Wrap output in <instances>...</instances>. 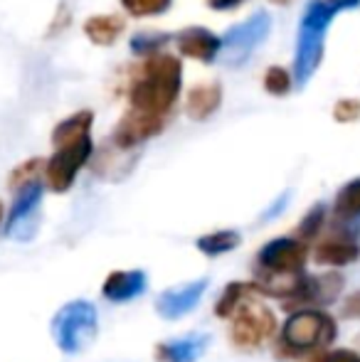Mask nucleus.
<instances>
[{"instance_id":"obj_28","label":"nucleus","mask_w":360,"mask_h":362,"mask_svg":"<svg viewBox=\"0 0 360 362\" xmlns=\"http://www.w3.org/2000/svg\"><path fill=\"white\" fill-rule=\"evenodd\" d=\"M303 362H360V353L351 348H338V350H323V353L311 355Z\"/></svg>"},{"instance_id":"obj_32","label":"nucleus","mask_w":360,"mask_h":362,"mask_svg":"<svg viewBox=\"0 0 360 362\" xmlns=\"http://www.w3.org/2000/svg\"><path fill=\"white\" fill-rule=\"evenodd\" d=\"M3 222H5V210H3V202H0V232H3Z\"/></svg>"},{"instance_id":"obj_22","label":"nucleus","mask_w":360,"mask_h":362,"mask_svg":"<svg viewBox=\"0 0 360 362\" xmlns=\"http://www.w3.org/2000/svg\"><path fill=\"white\" fill-rule=\"evenodd\" d=\"M91 124H94V114L91 111H77L69 119H64L62 124L54 126L52 131V144H62V141H72L79 136H91Z\"/></svg>"},{"instance_id":"obj_20","label":"nucleus","mask_w":360,"mask_h":362,"mask_svg":"<svg viewBox=\"0 0 360 362\" xmlns=\"http://www.w3.org/2000/svg\"><path fill=\"white\" fill-rule=\"evenodd\" d=\"M240 242H242L240 232H235V229H220V232H210L205 237H200L195 242V247L205 257H222V254L240 247Z\"/></svg>"},{"instance_id":"obj_6","label":"nucleus","mask_w":360,"mask_h":362,"mask_svg":"<svg viewBox=\"0 0 360 362\" xmlns=\"http://www.w3.org/2000/svg\"><path fill=\"white\" fill-rule=\"evenodd\" d=\"M94 156L91 136H79L54 146V156L45 163V182L52 192H67L74 185L79 170Z\"/></svg>"},{"instance_id":"obj_5","label":"nucleus","mask_w":360,"mask_h":362,"mask_svg":"<svg viewBox=\"0 0 360 362\" xmlns=\"http://www.w3.org/2000/svg\"><path fill=\"white\" fill-rule=\"evenodd\" d=\"M99 333V315L89 300H69L54 313L52 338L62 353L77 355L94 343Z\"/></svg>"},{"instance_id":"obj_7","label":"nucleus","mask_w":360,"mask_h":362,"mask_svg":"<svg viewBox=\"0 0 360 362\" xmlns=\"http://www.w3.org/2000/svg\"><path fill=\"white\" fill-rule=\"evenodd\" d=\"M308 244L296 237H277L269 239L265 247L257 252V276L272 279H289L306 274Z\"/></svg>"},{"instance_id":"obj_8","label":"nucleus","mask_w":360,"mask_h":362,"mask_svg":"<svg viewBox=\"0 0 360 362\" xmlns=\"http://www.w3.org/2000/svg\"><path fill=\"white\" fill-rule=\"evenodd\" d=\"M272 20L267 13H257L252 18H247L242 25L232 28L230 33L222 37V49H220V59L230 67L242 64L260 42H265V37L269 35Z\"/></svg>"},{"instance_id":"obj_15","label":"nucleus","mask_w":360,"mask_h":362,"mask_svg":"<svg viewBox=\"0 0 360 362\" xmlns=\"http://www.w3.org/2000/svg\"><path fill=\"white\" fill-rule=\"evenodd\" d=\"M149 288V276L141 269H129V272H111L106 276L101 296L111 303H129V300L139 298Z\"/></svg>"},{"instance_id":"obj_3","label":"nucleus","mask_w":360,"mask_h":362,"mask_svg":"<svg viewBox=\"0 0 360 362\" xmlns=\"http://www.w3.org/2000/svg\"><path fill=\"white\" fill-rule=\"evenodd\" d=\"M360 0H311L303 10L301 28H298L296 40V62H294V74L298 84H306L311 74L318 69L323 57V37L331 20L341 10L356 8Z\"/></svg>"},{"instance_id":"obj_16","label":"nucleus","mask_w":360,"mask_h":362,"mask_svg":"<svg viewBox=\"0 0 360 362\" xmlns=\"http://www.w3.org/2000/svg\"><path fill=\"white\" fill-rule=\"evenodd\" d=\"M210 345V335L205 333H192L185 338H175L168 343H161L156 348V360L158 362H197L202 353Z\"/></svg>"},{"instance_id":"obj_13","label":"nucleus","mask_w":360,"mask_h":362,"mask_svg":"<svg viewBox=\"0 0 360 362\" xmlns=\"http://www.w3.org/2000/svg\"><path fill=\"white\" fill-rule=\"evenodd\" d=\"M207 291V279H197V281L182 284V286H173L158 296L156 310L163 315L166 320H175L187 315L190 310L197 308L202 293Z\"/></svg>"},{"instance_id":"obj_24","label":"nucleus","mask_w":360,"mask_h":362,"mask_svg":"<svg viewBox=\"0 0 360 362\" xmlns=\"http://www.w3.org/2000/svg\"><path fill=\"white\" fill-rule=\"evenodd\" d=\"M323 224H326V205H313L311 210L303 215L301 222H298L294 237L301 239L303 244H311L313 239H318V232L323 229Z\"/></svg>"},{"instance_id":"obj_14","label":"nucleus","mask_w":360,"mask_h":362,"mask_svg":"<svg viewBox=\"0 0 360 362\" xmlns=\"http://www.w3.org/2000/svg\"><path fill=\"white\" fill-rule=\"evenodd\" d=\"M178 49L182 57L200 59V62H215L220 57L222 37L212 33V30L192 25V28H185L178 35Z\"/></svg>"},{"instance_id":"obj_25","label":"nucleus","mask_w":360,"mask_h":362,"mask_svg":"<svg viewBox=\"0 0 360 362\" xmlns=\"http://www.w3.org/2000/svg\"><path fill=\"white\" fill-rule=\"evenodd\" d=\"M170 42V37L166 33H139L131 37V49L134 54L141 57H151V54L163 52V47Z\"/></svg>"},{"instance_id":"obj_19","label":"nucleus","mask_w":360,"mask_h":362,"mask_svg":"<svg viewBox=\"0 0 360 362\" xmlns=\"http://www.w3.org/2000/svg\"><path fill=\"white\" fill-rule=\"evenodd\" d=\"M124 18L119 15H94L84 23V33L94 45H101V47H109L119 40V35L124 33Z\"/></svg>"},{"instance_id":"obj_23","label":"nucleus","mask_w":360,"mask_h":362,"mask_svg":"<svg viewBox=\"0 0 360 362\" xmlns=\"http://www.w3.org/2000/svg\"><path fill=\"white\" fill-rule=\"evenodd\" d=\"M45 163H47V160H42V158H30V160H25L23 165L15 168V170L10 173V180H8L10 190L18 192V190H23V187L33 185V182L42 180Z\"/></svg>"},{"instance_id":"obj_9","label":"nucleus","mask_w":360,"mask_h":362,"mask_svg":"<svg viewBox=\"0 0 360 362\" xmlns=\"http://www.w3.org/2000/svg\"><path fill=\"white\" fill-rule=\"evenodd\" d=\"M40 202H42V180L15 192V202L5 217L3 232L20 242L33 239L40 227Z\"/></svg>"},{"instance_id":"obj_21","label":"nucleus","mask_w":360,"mask_h":362,"mask_svg":"<svg viewBox=\"0 0 360 362\" xmlns=\"http://www.w3.org/2000/svg\"><path fill=\"white\" fill-rule=\"evenodd\" d=\"M252 291H255V288H252L250 281H232V284H227V286L222 288L217 303H215V315H217V318H222V320H230L232 315H235V310L240 308V303L252 293Z\"/></svg>"},{"instance_id":"obj_2","label":"nucleus","mask_w":360,"mask_h":362,"mask_svg":"<svg viewBox=\"0 0 360 362\" xmlns=\"http://www.w3.org/2000/svg\"><path fill=\"white\" fill-rule=\"evenodd\" d=\"M336 338L338 323L331 313L321 308L294 310L277 335V358L308 360L311 355L331 348Z\"/></svg>"},{"instance_id":"obj_26","label":"nucleus","mask_w":360,"mask_h":362,"mask_svg":"<svg viewBox=\"0 0 360 362\" xmlns=\"http://www.w3.org/2000/svg\"><path fill=\"white\" fill-rule=\"evenodd\" d=\"M126 13L134 18H151V15H161L170 8V0H121Z\"/></svg>"},{"instance_id":"obj_31","label":"nucleus","mask_w":360,"mask_h":362,"mask_svg":"<svg viewBox=\"0 0 360 362\" xmlns=\"http://www.w3.org/2000/svg\"><path fill=\"white\" fill-rule=\"evenodd\" d=\"M242 3H247V0H207V5H210L212 10H232Z\"/></svg>"},{"instance_id":"obj_17","label":"nucleus","mask_w":360,"mask_h":362,"mask_svg":"<svg viewBox=\"0 0 360 362\" xmlns=\"http://www.w3.org/2000/svg\"><path fill=\"white\" fill-rule=\"evenodd\" d=\"M333 217L341 224V229L356 234V227L360 224V177L346 182L338 190L336 200H333Z\"/></svg>"},{"instance_id":"obj_30","label":"nucleus","mask_w":360,"mask_h":362,"mask_svg":"<svg viewBox=\"0 0 360 362\" xmlns=\"http://www.w3.org/2000/svg\"><path fill=\"white\" fill-rule=\"evenodd\" d=\"M341 315L348 320H360V291L351 293L341 305Z\"/></svg>"},{"instance_id":"obj_10","label":"nucleus","mask_w":360,"mask_h":362,"mask_svg":"<svg viewBox=\"0 0 360 362\" xmlns=\"http://www.w3.org/2000/svg\"><path fill=\"white\" fill-rule=\"evenodd\" d=\"M168 124V116H151L141 114V111L129 109L119 119V124L114 126V134H111V144L121 151H134L141 144H146L149 139L158 136L161 131Z\"/></svg>"},{"instance_id":"obj_4","label":"nucleus","mask_w":360,"mask_h":362,"mask_svg":"<svg viewBox=\"0 0 360 362\" xmlns=\"http://www.w3.org/2000/svg\"><path fill=\"white\" fill-rule=\"evenodd\" d=\"M274 335H277V315L262 300V296H257V291H252L230 318L232 345L237 350H242V353H255Z\"/></svg>"},{"instance_id":"obj_11","label":"nucleus","mask_w":360,"mask_h":362,"mask_svg":"<svg viewBox=\"0 0 360 362\" xmlns=\"http://www.w3.org/2000/svg\"><path fill=\"white\" fill-rule=\"evenodd\" d=\"M343 276L336 272H328L323 274V276H303V284L301 288H298V293L294 296L291 300H286L284 303V308L286 310H303V308H321L323 305H331L338 300V296H341L343 291Z\"/></svg>"},{"instance_id":"obj_29","label":"nucleus","mask_w":360,"mask_h":362,"mask_svg":"<svg viewBox=\"0 0 360 362\" xmlns=\"http://www.w3.org/2000/svg\"><path fill=\"white\" fill-rule=\"evenodd\" d=\"M333 119L341 124H351V121L360 119V101L358 99H343L333 106Z\"/></svg>"},{"instance_id":"obj_34","label":"nucleus","mask_w":360,"mask_h":362,"mask_svg":"<svg viewBox=\"0 0 360 362\" xmlns=\"http://www.w3.org/2000/svg\"><path fill=\"white\" fill-rule=\"evenodd\" d=\"M356 340H358V345H360V335H358V338H356Z\"/></svg>"},{"instance_id":"obj_1","label":"nucleus","mask_w":360,"mask_h":362,"mask_svg":"<svg viewBox=\"0 0 360 362\" xmlns=\"http://www.w3.org/2000/svg\"><path fill=\"white\" fill-rule=\"evenodd\" d=\"M182 84V64L168 52L151 54L136 69L129 86L131 109L151 116H170Z\"/></svg>"},{"instance_id":"obj_18","label":"nucleus","mask_w":360,"mask_h":362,"mask_svg":"<svg viewBox=\"0 0 360 362\" xmlns=\"http://www.w3.org/2000/svg\"><path fill=\"white\" fill-rule=\"evenodd\" d=\"M220 104H222V86L217 81H210V84L192 86L185 99V111L190 119L205 121L220 109Z\"/></svg>"},{"instance_id":"obj_12","label":"nucleus","mask_w":360,"mask_h":362,"mask_svg":"<svg viewBox=\"0 0 360 362\" xmlns=\"http://www.w3.org/2000/svg\"><path fill=\"white\" fill-rule=\"evenodd\" d=\"M313 259H316L318 267L328 269L351 267L360 259V242L356 234L346 232V229H336V232H331L316 244Z\"/></svg>"},{"instance_id":"obj_33","label":"nucleus","mask_w":360,"mask_h":362,"mask_svg":"<svg viewBox=\"0 0 360 362\" xmlns=\"http://www.w3.org/2000/svg\"><path fill=\"white\" fill-rule=\"evenodd\" d=\"M274 3H289V0H274Z\"/></svg>"},{"instance_id":"obj_27","label":"nucleus","mask_w":360,"mask_h":362,"mask_svg":"<svg viewBox=\"0 0 360 362\" xmlns=\"http://www.w3.org/2000/svg\"><path fill=\"white\" fill-rule=\"evenodd\" d=\"M265 89L274 96H284L291 89V74L284 67H269L265 74Z\"/></svg>"}]
</instances>
